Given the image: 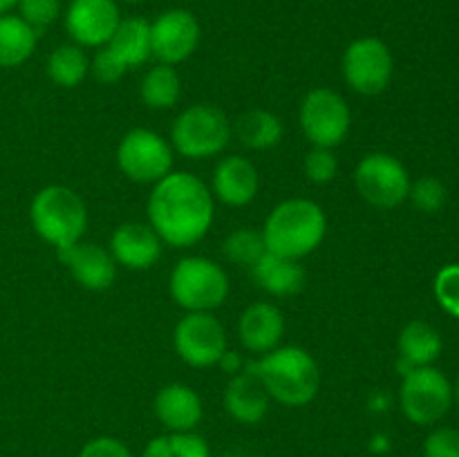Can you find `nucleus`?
Wrapping results in <instances>:
<instances>
[{"mask_svg": "<svg viewBox=\"0 0 459 457\" xmlns=\"http://www.w3.org/2000/svg\"><path fill=\"white\" fill-rule=\"evenodd\" d=\"M255 285L272 296H294L305 285V269L299 260L282 258L276 254H264L258 263L251 267Z\"/></svg>", "mask_w": 459, "mask_h": 457, "instance_id": "4be33fe9", "label": "nucleus"}, {"mask_svg": "<svg viewBox=\"0 0 459 457\" xmlns=\"http://www.w3.org/2000/svg\"><path fill=\"white\" fill-rule=\"evenodd\" d=\"M408 197L421 213H437L446 204L448 191L437 177H420L415 184H411Z\"/></svg>", "mask_w": 459, "mask_h": 457, "instance_id": "7c9ffc66", "label": "nucleus"}, {"mask_svg": "<svg viewBox=\"0 0 459 457\" xmlns=\"http://www.w3.org/2000/svg\"><path fill=\"white\" fill-rule=\"evenodd\" d=\"M90 72V58L76 43H63L48 56V76L58 88H76Z\"/></svg>", "mask_w": 459, "mask_h": 457, "instance_id": "bb28decb", "label": "nucleus"}, {"mask_svg": "<svg viewBox=\"0 0 459 457\" xmlns=\"http://www.w3.org/2000/svg\"><path fill=\"white\" fill-rule=\"evenodd\" d=\"M202 30L188 9H166L151 22V52L157 63L179 65L195 54Z\"/></svg>", "mask_w": 459, "mask_h": 457, "instance_id": "4468645a", "label": "nucleus"}, {"mask_svg": "<svg viewBox=\"0 0 459 457\" xmlns=\"http://www.w3.org/2000/svg\"><path fill=\"white\" fill-rule=\"evenodd\" d=\"M236 134L242 146L251 148V151H269L281 143L282 121L273 112L255 108L238 119Z\"/></svg>", "mask_w": 459, "mask_h": 457, "instance_id": "393cba45", "label": "nucleus"}, {"mask_svg": "<svg viewBox=\"0 0 459 457\" xmlns=\"http://www.w3.org/2000/svg\"><path fill=\"white\" fill-rule=\"evenodd\" d=\"M39 31L31 30L18 13L0 16V67H18L31 58Z\"/></svg>", "mask_w": 459, "mask_h": 457, "instance_id": "b1692460", "label": "nucleus"}, {"mask_svg": "<svg viewBox=\"0 0 459 457\" xmlns=\"http://www.w3.org/2000/svg\"><path fill=\"white\" fill-rule=\"evenodd\" d=\"M399 361H402L403 375L412 367L433 366L442 354V336L430 323L426 321H411L402 330L397 341Z\"/></svg>", "mask_w": 459, "mask_h": 457, "instance_id": "5701e85b", "label": "nucleus"}, {"mask_svg": "<svg viewBox=\"0 0 459 457\" xmlns=\"http://www.w3.org/2000/svg\"><path fill=\"white\" fill-rule=\"evenodd\" d=\"M282 336H285V316L276 305L260 300L240 314L238 339L247 352L263 357L281 345Z\"/></svg>", "mask_w": 459, "mask_h": 457, "instance_id": "a211bd4d", "label": "nucleus"}, {"mask_svg": "<svg viewBox=\"0 0 459 457\" xmlns=\"http://www.w3.org/2000/svg\"><path fill=\"white\" fill-rule=\"evenodd\" d=\"M247 367L263 381L269 399L287 408L307 406L321 390L316 358L299 345H278Z\"/></svg>", "mask_w": 459, "mask_h": 457, "instance_id": "f03ea898", "label": "nucleus"}, {"mask_svg": "<svg viewBox=\"0 0 459 457\" xmlns=\"http://www.w3.org/2000/svg\"><path fill=\"white\" fill-rule=\"evenodd\" d=\"M220 363H222V366H227L231 375H238V372H240V367H242L240 357H238L236 352H229V349H227V354H224L222 361H220Z\"/></svg>", "mask_w": 459, "mask_h": 457, "instance_id": "c9c22d12", "label": "nucleus"}, {"mask_svg": "<svg viewBox=\"0 0 459 457\" xmlns=\"http://www.w3.org/2000/svg\"><path fill=\"white\" fill-rule=\"evenodd\" d=\"M76 457H134L128 444L121 439L110 437V435H101L81 446L79 455Z\"/></svg>", "mask_w": 459, "mask_h": 457, "instance_id": "f704fd0d", "label": "nucleus"}, {"mask_svg": "<svg viewBox=\"0 0 459 457\" xmlns=\"http://www.w3.org/2000/svg\"><path fill=\"white\" fill-rule=\"evenodd\" d=\"M453 401H455V392H453L451 381L437 367H412L403 375L402 388H399V406L411 424H437L448 415Z\"/></svg>", "mask_w": 459, "mask_h": 457, "instance_id": "6e6552de", "label": "nucleus"}, {"mask_svg": "<svg viewBox=\"0 0 459 457\" xmlns=\"http://www.w3.org/2000/svg\"><path fill=\"white\" fill-rule=\"evenodd\" d=\"M439 307L453 318H459V264H446L437 272L433 282Z\"/></svg>", "mask_w": 459, "mask_h": 457, "instance_id": "2f4dec72", "label": "nucleus"}, {"mask_svg": "<svg viewBox=\"0 0 459 457\" xmlns=\"http://www.w3.org/2000/svg\"><path fill=\"white\" fill-rule=\"evenodd\" d=\"M411 175L397 157L388 152H370L354 170V186L370 206L381 211L397 209L408 200Z\"/></svg>", "mask_w": 459, "mask_h": 457, "instance_id": "9b49d317", "label": "nucleus"}, {"mask_svg": "<svg viewBox=\"0 0 459 457\" xmlns=\"http://www.w3.org/2000/svg\"><path fill=\"white\" fill-rule=\"evenodd\" d=\"M30 220L40 240L65 249L83 240L88 228V209L76 191L63 184L40 188L30 206Z\"/></svg>", "mask_w": 459, "mask_h": 457, "instance_id": "20e7f679", "label": "nucleus"}, {"mask_svg": "<svg viewBox=\"0 0 459 457\" xmlns=\"http://www.w3.org/2000/svg\"><path fill=\"white\" fill-rule=\"evenodd\" d=\"M18 16L36 31L48 30L49 25L58 21L63 12L61 0H18Z\"/></svg>", "mask_w": 459, "mask_h": 457, "instance_id": "c756f323", "label": "nucleus"}, {"mask_svg": "<svg viewBox=\"0 0 459 457\" xmlns=\"http://www.w3.org/2000/svg\"><path fill=\"white\" fill-rule=\"evenodd\" d=\"M260 175L247 157L229 155L218 161L213 170V197L222 204L240 209L258 195Z\"/></svg>", "mask_w": 459, "mask_h": 457, "instance_id": "aec40b11", "label": "nucleus"}, {"mask_svg": "<svg viewBox=\"0 0 459 457\" xmlns=\"http://www.w3.org/2000/svg\"><path fill=\"white\" fill-rule=\"evenodd\" d=\"M222 254L229 263L251 269L264 254H267L263 231H255V228L251 227L236 228V231H231L224 237Z\"/></svg>", "mask_w": 459, "mask_h": 457, "instance_id": "c85d7f7f", "label": "nucleus"}, {"mask_svg": "<svg viewBox=\"0 0 459 457\" xmlns=\"http://www.w3.org/2000/svg\"><path fill=\"white\" fill-rule=\"evenodd\" d=\"M152 58L151 22L142 16L121 18L112 39L94 54L90 70L99 83H117L128 70Z\"/></svg>", "mask_w": 459, "mask_h": 457, "instance_id": "0eeeda50", "label": "nucleus"}, {"mask_svg": "<svg viewBox=\"0 0 459 457\" xmlns=\"http://www.w3.org/2000/svg\"><path fill=\"white\" fill-rule=\"evenodd\" d=\"M343 79L363 97H377L393 81L394 58L388 45L377 36L352 40L343 52Z\"/></svg>", "mask_w": 459, "mask_h": 457, "instance_id": "f8f14e48", "label": "nucleus"}, {"mask_svg": "<svg viewBox=\"0 0 459 457\" xmlns=\"http://www.w3.org/2000/svg\"><path fill=\"white\" fill-rule=\"evenodd\" d=\"M119 3V0H117ZM121 3H128V4H134V3H142V0H121Z\"/></svg>", "mask_w": 459, "mask_h": 457, "instance_id": "58836bf2", "label": "nucleus"}, {"mask_svg": "<svg viewBox=\"0 0 459 457\" xmlns=\"http://www.w3.org/2000/svg\"><path fill=\"white\" fill-rule=\"evenodd\" d=\"M300 130L312 146L336 148L348 139L352 112L336 90L314 88L300 103Z\"/></svg>", "mask_w": 459, "mask_h": 457, "instance_id": "1a4fd4ad", "label": "nucleus"}, {"mask_svg": "<svg viewBox=\"0 0 459 457\" xmlns=\"http://www.w3.org/2000/svg\"><path fill=\"white\" fill-rule=\"evenodd\" d=\"M139 94H142V101L151 110H170L179 101V94H182V79H179L178 70L173 65L157 63L155 67H151L143 74Z\"/></svg>", "mask_w": 459, "mask_h": 457, "instance_id": "a878e982", "label": "nucleus"}, {"mask_svg": "<svg viewBox=\"0 0 459 457\" xmlns=\"http://www.w3.org/2000/svg\"><path fill=\"white\" fill-rule=\"evenodd\" d=\"M231 124L224 110L211 103H195L179 112L170 130V146L186 160H211L224 152L231 139Z\"/></svg>", "mask_w": 459, "mask_h": 457, "instance_id": "423d86ee", "label": "nucleus"}, {"mask_svg": "<svg viewBox=\"0 0 459 457\" xmlns=\"http://www.w3.org/2000/svg\"><path fill=\"white\" fill-rule=\"evenodd\" d=\"M170 298L186 312H213L229 296V276L215 260L186 255L175 264L169 280Z\"/></svg>", "mask_w": 459, "mask_h": 457, "instance_id": "39448f33", "label": "nucleus"}, {"mask_svg": "<svg viewBox=\"0 0 459 457\" xmlns=\"http://www.w3.org/2000/svg\"><path fill=\"white\" fill-rule=\"evenodd\" d=\"M121 22L117 0H70L65 9V30L72 43L103 47Z\"/></svg>", "mask_w": 459, "mask_h": 457, "instance_id": "2eb2a0df", "label": "nucleus"}, {"mask_svg": "<svg viewBox=\"0 0 459 457\" xmlns=\"http://www.w3.org/2000/svg\"><path fill=\"white\" fill-rule=\"evenodd\" d=\"M173 146L160 133L133 128L117 146V166L134 184H157L173 173Z\"/></svg>", "mask_w": 459, "mask_h": 457, "instance_id": "9d476101", "label": "nucleus"}, {"mask_svg": "<svg viewBox=\"0 0 459 457\" xmlns=\"http://www.w3.org/2000/svg\"><path fill=\"white\" fill-rule=\"evenodd\" d=\"M58 260L70 269L74 280L90 291H103L112 287L117 278V267L112 254L97 242H76V245L58 249Z\"/></svg>", "mask_w": 459, "mask_h": 457, "instance_id": "dca6fc26", "label": "nucleus"}, {"mask_svg": "<svg viewBox=\"0 0 459 457\" xmlns=\"http://www.w3.org/2000/svg\"><path fill=\"white\" fill-rule=\"evenodd\" d=\"M142 457H211V448L202 435L164 433L152 437L143 448Z\"/></svg>", "mask_w": 459, "mask_h": 457, "instance_id": "cd10ccee", "label": "nucleus"}, {"mask_svg": "<svg viewBox=\"0 0 459 457\" xmlns=\"http://www.w3.org/2000/svg\"><path fill=\"white\" fill-rule=\"evenodd\" d=\"M146 213L148 224L164 245L186 249L197 245L213 224V193L193 173L173 170L152 184Z\"/></svg>", "mask_w": 459, "mask_h": 457, "instance_id": "f257e3e1", "label": "nucleus"}, {"mask_svg": "<svg viewBox=\"0 0 459 457\" xmlns=\"http://www.w3.org/2000/svg\"><path fill=\"white\" fill-rule=\"evenodd\" d=\"M325 211L307 197H291L276 204L263 227L264 246L269 254L291 260L314 254L325 240Z\"/></svg>", "mask_w": 459, "mask_h": 457, "instance_id": "7ed1b4c3", "label": "nucleus"}, {"mask_svg": "<svg viewBox=\"0 0 459 457\" xmlns=\"http://www.w3.org/2000/svg\"><path fill=\"white\" fill-rule=\"evenodd\" d=\"M421 453L424 457H459V430L437 426L426 435Z\"/></svg>", "mask_w": 459, "mask_h": 457, "instance_id": "72a5a7b5", "label": "nucleus"}, {"mask_svg": "<svg viewBox=\"0 0 459 457\" xmlns=\"http://www.w3.org/2000/svg\"><path fill=\"white\" fill-rule=\"evenodd\" d=\"M16 3H18V0H0V16H3V13L12 12V9L16 7Z\"/></svg>", "mask_w": 459, "mask_h": 457, "instance_id": "e433bc0d", "label": "nucleus"}, {"mask_svg": "<svg viewBox=\"0 0 459 457\" xmlns=\"http://www.w3.org/2000/svg\"><path fill=\"white\" fill-rule=\"evenodd\" d=\"M222 403L227 415L242 426L260 424L269 412L267 390L249 367L231 376V381L224 388Z\"/></svg>", "mask_w": 459, "mask_h": 457, "instance_id": "412c9836", "label": "nucleus"}, {"mask_svg": "<svg viewBox=\"0 0 459 457\" xmlns=\"http://www.w3.org/2000/svg\"><path fill=\"white\" fill-rule=\"evenodd\" d=\"M152 408L166 433H193L204 417L200 394L186 384H166L157 392Z\"/></svg>", "mask_w": 459, "mask_h": 457, "instance_id": "6ab92c4d", "label": "nucleus"}, {"mask_svg": "<svg viewBox=\"0 0 459 457\" xmlns=\"http://www.w3.org/2000/svg\"><path fill=\"white\" fill-rule=\"evenodd\" d=\"M453 392H455V401H457V406H459V379H457L455 388H453Z\"/></svg>", "mask_w": 459, "mask_h": 457, "instance_id": "4c0bfd02", "label": "nucleus"}, {"mask_svg": "<svg viewBox=\"0 0 459 457\" xmlns=\"http://www.w3.org/2000/svg\"><path fill=\"white\" fill-rule=\"evenodd\" d=\"M178 357L191 367L220 366L227 354V332L211 312H186L173 330Z\"/></svg>", "mask_w": 459, "mask_h": 457, "instance_id": "ddd939ff", "label": "nucleus"}, {"mask_svg": "<svg viewBox=\"0 0 459 457\" xmlns=\"http://www.w3.org/2000/svg\"><path fill=\"white\" fill-rule=\"evenodd\" d=\"M164 242L151 224L126 222L112 231L110 254L117 264L130 272H146L161 258Z\"/></svg>", "mask_w": 459, "mask_h": 457, "instance_id": "f3484780", "label": "nucleus"}, {"mask_svg": "<svg viewBox=\"0 0 459 457\" xmlns=\"http://www.w3.org/2000/svg\"><path fill=\"white\" fill-rule=\"evenodd\" d=\"M339 173V160L334 155V148L312 146V151L305 155V175L312 184H330Z\"/></svg>", "mask_w": 459, "mask_h": 457, "instance_id": "473e14b6", "label": "nucleus"}, {"mask_svg": "<svg viewBox=\"0 0 459 457\" xmlns=\"http://www.w3.org/2000/svg\"><path fill=\"white\" fill-rule=\"evenodd\" d=\"M224 457H242V455H224Z\"/></svg>", "mask_w": 459, "mask_h": 457, "instance_id": "ea45409f", "label": "nucleus"}]
</instances>
